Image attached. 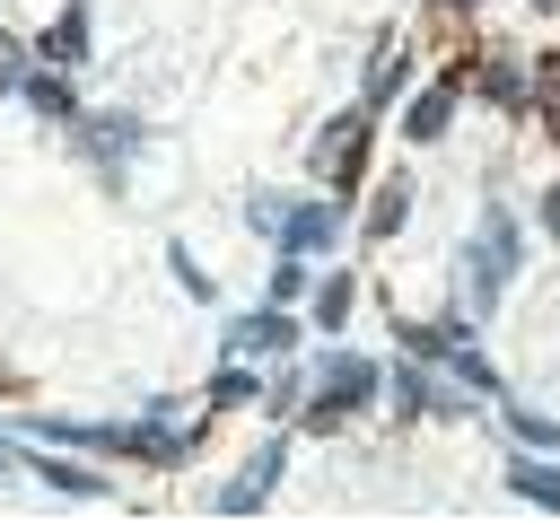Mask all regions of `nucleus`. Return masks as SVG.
<instances>
[{
    "instance_id": "f257e3e1",
    "label": "nucleus",
    "mask_w": 560,
    "mask_h": 525,
    "mask_svg": "<svg viewBox=\"0 0 560 525\" xmlns=\"http://www.w3.org/2000/svg\"><path fill=\"white\" fill-rule=\"evenodd\" d=\"M385 394V368L376 359H359V350H324V359H306V402H298V420H289V438H332L350 411H368Z\"/></svg>"
},
{
    "instance_id": "f03ea898",
    "label": "nucleus",
    "mask_w": 560,
    "mask_h": 525,
    "mask_svg": "<svg viewBox=\"0 0 560 525\" xmlns=\"http://www.w3.org/2000/svg\"><path fill=\"white\" fill-rule=\"evenodd\" d=\"M516 262H525V228H516V219L490 201V210H481V228H472V245H464V271H455V306L481 324V315L508 298Z\"/></svg>"
},
{
    "instance_id": "7ed1b4c3",
    "label": "nucleus",
    "mask_w": 560,
    "mask_h": 525,
    "mask_svg": "<svg viewBox=\"0 0 560 525\" xmlns=\"http://www.w3.org/2000/svg\"><path fill=\"white\" fill-rule=\"evenodd\" d=\"M245 219L280 245V254H298V262H315V254H332V236H341V192H254L245 201Z\"/></svg>"
},
{
    "instance_id": "20e7f679",
    "label": "nucleus",
    "mask_w": 560,
    "mask_h": 525,
    "mask_svg": "<svg viewBox=\"0 0 560 525\" xmlns=\"http://www.w3.org/2000/svg\"><path fill=\"white\" fill-rule=\"evenodd\" d=\"M70 149L96 166L105 192H122V166L149 149V122H140V114H88V105H79V114H70Z\"/></svg>"
},
{
    "instance_id": "39448f33",
    "label": "nucleus",
    "mask_w": 560,
    "mask_h": 525,
    "mask_svg": "<svg viewBox=\"0 0 560 525\" xmlns=\"http://www.w3.org/2000/svg\"><path fill=\"white\" fill-rule=\"evenodd\" d=\"M280 472H289V429L254 438V446H245V464H236V472L210 490V508H219V516H254V508L280 490Z\"/></svg>"
},
{
    "instance_id": "423d86ee",
    "label": "nucleus",
    "mask_w": 560,
    "mask_h": 525,
    "mask_svg": "<svg viewBox=\"0 0 560 525\" xmlns=\"http://www.w3.org/2000/svg\"><path fill=\"white\" fill-rule=\"evenodd\" d=\"M385 385H394V411H402V420H472V411H481L464 385H446V376H438V368H420V359L385 368Z\"/></svg>"
},
{
    "instance_id": "0eeeda50",
    "label": "nucleus",
    "mask_w": 560,
    "mask_h": 525,
    "mask_svg": "<svg viewBox=\"0 0 560 525\" xmlns=\"http://www.w3.org/2000/svg\"><path fill=\"white\" fill-rule=\"evenodd\" d=\"M219 350H228V359H289V350H298V315H289V306L228 315V324H219Z\"/></svg>"
},
{
    "instance_id": "6e6552de",
    "label": "nucleus",
    "mask_w": 560,
    "mask_h": 525,
    "mask_svg": "<svg viewBox=\"0 0 560 525\" xmlns=\"http://www.w3.org/2000/svg\"><path fill=\"white\" fill-rule=\"evenodd\" d=\"M26 481H44V490H61V499H114V472H105L96 455H70V446L26 455Z\"/></svg>"
},
{
    "instance_id": "1a4fd4ad",
    "label": "nucleus",
    "mask_w": 560,
    "mask_h": 525,
    "mask_svg": "<svg viewBox=\"0 0 560 525\" xmlns=\"http://www.w3.org/2000/svg\"><path fill=\"white\" fill-rule=\"evenodd\" d=\"M359 158H368V114H332L324 131H315V175L324 184H359Z\"/></svg>"
},
{
    "instance_id": "9d476101",
    "label": "nucleus",
    "mask_w": 560,
    "mask_h": 525,
    "mask_svg": "<svg viewBox=\"0 0 560 525\" xmlns=\"http://www.w3.org/2000/svg\"><path fill=\"white\" fill-rule=\"evenodd\" d=\"M18 96H26L35 114H52V122H70V114H79V88H70V70H52V61H26Z\"/></svg>"
},
{
    "instance_id": "9b49d317",
    "label": "nucleus",
    "mask_w": 560,
    "mask_h": 525,
    "mask_svg": "<svg viewBox=\"0 0 560 525\" xmlns=\"http://www.w3.org/2000/svg\"><path fill=\"white\" fill-rule=\"evenodd\" d=\"M35 52H44L52 70H79V61H88V0H70V9L44 26V44H35Z\"/></svg>"
},
{
    "instance_id": "f8f14e48",
    "label": "nucleus",
    "mask_w": 560,
    "mask_h": 525,
    "mask_svg": "<svg viewBox=\"0 0 560 525\" xmlns=\"http://www.w3.org/2000/svg\"><path fill=\"white\" fill-rule=\"evenodd\" d=\"M499 481H508L516 499H534V508H560V464H551V455H525V446H516Z\"/></svg>"
},
{
    "instance_id": "ddd939ff",
    "label": "nucleus",
    "mask_w": 560,
    "mask_h": 525,
    "mask_svg": "<svg viewBox=\"0 0 560 525\" xmlns=\"http://www.w3.org/2000/svg\"><path fill=\"white\" fill-rule=\"evenodd\" d=\"M446 122H455V79H438V88H420V96L402 105V131H411V140H438Z\"/></svg>"
},
{
    "instance_id": "4468645a",
    "label": "nucleus",
    "mask_w": 560,
    "mask_h": 525,
    "mask_svg": "<svg viewBox=\"0 0 560 525\" xmlns=\"http://www.w3.org/2000/svg\"><path fill=\"white\" fill-rule=\"evenodd\" d=\"M499 420H508V438H516L525 455H560V420H551V411H525V402L499 394Z\"/></svg>"
},
{
    "instance_id": "2eb2a0df",
    "label": "nucleus",
    "mask_w": 560,
    "mask_h": 525,
    "mask_svg": "<svg viewBox=\"0 0 560 525\" xmlns=\"http://www.w3.org/2000/svg\"><path fill=\"white\" fill-rule=\"evenodd\" d=\"M402 210H411V184H402V175H385V184H376V201H368V228H359V236H368V245L402 236Z\"/></svg>"
},
{
    "instance_id": "dca6fc26",
    "label": "nucleus",
    "mask_w": 560,
    "mask_h": 525,
    "mask_svg": "<svg viewBox=\"0 0 560 525\" xmlns=\"http://www.w3.org/2000/svg\"><path fill=\"white\" fill-rule=\"evenodd\" d=\"M350 306H359V271H324L315 280V332H341Z\"/></svg>"
},
{
    "instance_id": "f3484780",
    "label": "nucleus",
    "mask_w": 560,
    "mask_h": 525,
    "mask_svg": "<svg viewBox=\"0 0 560 525\" xmlns=\"http://www.w3.org/2000/svg\"><path fill=\"white\" fill-rule=\"evenodd\" d=\"M245 402H262V376H254L245 359H228V368L210 376V394H201V411H245Z\"/></svg>"
},
{
    "instance_id": "a211bd4d",
    "label": "nucleus",
    "mask_w": 560,
    "mask_h": 525,
    "mask_svg": "<svg viewBox=\"0 0 560 525\" xmlns=\"http://www.w3.org/2000/svg\"><path fill=\"white\" fill-rule=\"evenodd\" d=\"M402 79H411V61L385 44V52H376V70H368V88H359V114H385V105L402 96Z\"/></svg>"
},
{
    "instance_id": "6ab92c4d",
    "label": "nucleus",
    "mask_w": 560,
    "mask_h": 525,
    "mask_svg": "<svg viewBox=\"0 0 560 525\" xmlns=\"http://www.w3.org/2000/svg\"><path fill=\"white\" fill-rule=\"evenodd\" d=\"M298 402H306V368H289V359H280V376L262 385V411H271V429H289V420H298Z\"/></svg>"
},
{
    "instance_id": "aec40b11",
    "label": "nucleus",
    "mask_w": 560,
    "mask_h": 525,
    "mask_svg": "<svg viewBox=\"0 0 560 525\" xmlns=\"http://www.w3.org/2000/svg\"><path fill=\"white\" fill-rule=\"evenodd\" d=\"M481 88H490L508 114H525V105H534V88H525V70H516V61H490V70H481Z\"/></svg>"
},
{
    "instance_id": "412c9836",
    "label": "nucleus",
    "mask_w": 560,
    "mask_h": 525,
    "mask_svg": "<svg viewBox=\"0 0 560 525\" xmlns=\"http://www.w3.org/2000/svg\"><path fill=\"white\" fill-rule=\"evenodd\" d=\"M166 271H175V280H184V289H192V298H201V306H210V298H219V289H210V271H201V262H192V254H184V245H166Z\"/></svg>"
},
{
    "instance_id": "4be33fe9",
    "label": "nucleus",
    "mask_w": 560,
    "mask_h": 525,
    "mask_svg": "<svg viewBox=\"0 0 560 525\" xmlns=\"http://www.w3.org/2000/svg\"><path fill=\"white\" fill-rule=\"evenodd\" d=\"M298 289H306V262H298V254H280V262H271V306H289Z\"/></svg>"
},
{
    "instance_id": "5701e85b",
    "label": "nucleus",
    "mask_w": 560,
    "mask_h": 525,
    "mask_svg": "<svg viewBox=\"0 0 560 525\" xmlns=\"http://www.w3.org/2000/svg\"><path fill=\"white\" fill-rule=\"evenodd\" d=\"M525 79H534V96H542V105H551V114H560V52H542V61H534V70H525Z\"/></svg>"
},
{
    "instance_id": "b1692460",
    "label": "nucleus",
    "mask_w": 560,
    "mask_h": 525,
    "mask_svg": "<svg viewBox=\"0 0 560 525\" xmlns=\"http://www.w3.org/2000/svg\"><path fill=\"white\" fill-rule=\"evenodd\" d=\"M0 481H26V446H18V429H0Z\"/></svg>"
},
{
    "instance_id": "393cba45",
    "label": "nucleus",
    "mask_w": 560,
    "mask_h": 525,
    "mask_svg": "<svg viewBox=\"0 0 560 525\" xmlns=\"http://www.w3.org/2000/svg\"><path fill=\"white\" fill-rule=\"evenodd\" d=\"M542 236H551V245H560V175H551V184H542Z\"/></svg>"
},
{
    "instance_id": "a878e982",
    "label": "nucleus",
    "mask_w": 560,
    "mask_h": 525,
    "mask_svg": "<svg viewBox=\"0 0 560 525\" xmlns=\"http://www.w3.org/2000/svg\"><path fill=\"white\" fill-rule=\"evenodd\" d=\"M446 9H455V18H472V9H481V0H446Z\"/></svg>"
}]
</instances>
